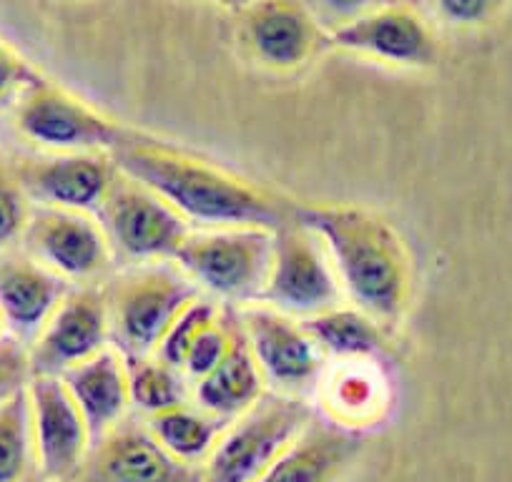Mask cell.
<instances>
[{"label":"cell","instance_id":"6da1fadb","mask_svg":"<svg viewBox=\"0 0 512 482\" xmlns=\"http://www.w3.org/2000/svg\"><path fill=\"white\" fill-rule=\"evenodd\" d=\"M111 156L121 174L149 186L186 224L277 231L294 216V204L274 191L149 134H139Z\"/></svg>","mask_w":512,"mask_h":482},{"label":"cell","instance_id":"7a4b0ae2","mask_svg":"<svg viewBox=\"0 0 512 482\" xmlns=\"http://www.w3.org/2000/svg\"><path fill=\"white\" fill-rule=\"evenodd\" d=\"M294 216L319 236L354 307L384 327L405 317L415 289V267L392 221L354 204L294 206Z\"/></svg>","mask_w":512,"mask_h":482},{"label":"cell","instance_id":"3957f363","mask_svg":"<svg viewBox=\"0 0 512 482\" xmlns=\"http://www.w3.org/2000/svg\"><path fill=\"white\" fill-rule=\"evenodd\" d=\"M11 108L16 134L51 154H113L141 134L43 76Z\"/></svg>","mask_w":512,"mask_h":482},{"label":"cell","instance_id":"277c9868","mask_svg":"<svg viewBox=\"0 0 512 482\" xmlns=\"http://www.w3.org/2000/svg\"><path fill=\"white\" fill-rule=\"evenodd\" d=\"M111 339L126 359L151 357L166 329L199 299V287L169 264H141L106 289Z\"/></svg>","mask_w":512,"mask_h":482},{"label":"cell","instance_id":"5b68a950","mask_svg":"<svg viewBox=\"0 0 512 482\" xmlns=\"http://www.w3.org/2000/svg\"><path fill=\"white\" fill-rule=\"evenodd\" d=\"M314 420L302 397L264 395L231 420L199 465L201 482H254Z\"/></svg>","mask_w":512,"mask_h":482},{"label":"cell","instance_id":"8992f818","mask_svg":"<svg viewBox=\"0 0 512 482\" xmlns=\"http://www.w3.org/2000/svg\"><path fill=\"white\" fill-rule=\"evenodd\" d=\"M274 254V231L211 229L191 234L176 254V267L211 294L229 302L262 299Z\"/></svg>","mask_w":512,"mask_h":482},{"label":"cell","instance_id":"52a82bcc","mask_svg":"<svg viewBox=\"0 0 512 482\" xmlns=\"http://www.w3.org/2000/svg\"><path fill=\"white\" fill-rule=\"evenodd\" d=\"M113 257L136 264H159L176 259L191 236L184 216L171 209L149 186L118 171L111 191L96 214Z\"/></svg>","mask_w":512,"mask_h":482},{"label":"cell","instance_id":"ba28073f","mask_svg":"<svg viewBox=\"0 0 512 482\" xmlns=\"http://www.w3.org/2000/svg\"><path fill=\"white\" fill-rule=\"evenodd\" d=\"M337 269L312 229L297 216L274 231V254L262 299L289 317L309 319L342 299Z\"/></svg>","mask_w":512,"mask_h":482},{"label":"cell","instance_id":"9c48e42d","mask_svg":"<svg viewBox=\"0 0 512 482\" xmlns=\"http://www.w3.org/2000/svg\"><path fill=\"white\" fill-rule=\"evenodd\" d=\"M236 43L262 71L299 73L329 48V33L302 0H249L236 13Z\"/></svg>","mask_w":512,"mask_h":482},{"label":"cell","instance_id":"30bf717a","mask_svg":"<svg viewBox=\"0 0 512 482\" xmlns=\"http://www.w3.org/2000/svg\"><path fill=\"white\" fill-rule=\"evenodd\" d=\"M111 319H108L106 289L96 284H78L61 299L28 349L31 377L66 375L71 367L96 357L108 347Z\"/></svg>","mask_w":512,"mask_h":482},{"label":"cell","instance_id":"8fae6325","mask_svg":"<svg viewBox=\"0 0 512 482\" xmlns=\"http://www.w3.org/2000/svg\"><path fill=\"white\" fill-rule=\"evenodd\" d=\"M23 247L28 257L68 284H93L113 262L111 244L98 219L81 211L33 206Z\"/></svg>","mask_w":512,"mask_h":482},{"label":"cell","instance_id":"7c38bea8","mask_svg":"<svg viewBox=\"0 0 512 482\" xmlns=\"http://www.w3.org/2000/svg\"><path fill=\"white\" fill-rule=\"evenodd\" d=\"M329 48L400 68H432L440 56L435 31L407 0H390L359 21L329 33Z\"/></svg>","mask_w":512,"mask_h":482},{"label":"cell","instance_id":"4fadbf2b","mask_svg":"<svg viewBox=\"0 0 512 482\" xmlns=\"http://www.w3.org/2000/svg\"><path fill=\"white\" fill-rule=\"evenodd\" d=\"M36 467L46 482H61L78 470L93 440L63 377L36 375L28 380Z\"/></svg>","mask_w":512,"mask_h":482},{"label":"cell","instance_id":"5bb4252c","mask_svg":"<svg viewBox=\"0 0 512 482\" xmlns=\"http://www.w3.org/2000/svg\"><path fill=\"white\" fill-rule=\"evenodd\" d=\"M239 329L262 370L264 382L282 395H294L312 385L322 370V349L304 324L272 307H246Z\"/></svg>","mask_w":512,"mask_h":482},{"label":"cell","instance_id":"9a60e30c","mask_svg":"<svg viewBox=\"0 0 512 482\" xmlns=\"http://www.w3.org/2000/svg\"><path fill=\"white\" fill-rule=\"evenodd\" d=\"M61 482H201V470L169 455L146 425L121 422Z\"/></svg>","mask_w":512,"mask_h":482},{"label":"cell","instance_id":"2e32d148","mask_svg":"<svg viewBox=\"0 0 512 482\" xmlns=\"http://www.w3.org/2000/svg\"><path fill=\"white\" fill-rule=\"evenodd\" d=\"M16 174L36 206L98 214L118 169L111 154H51L26 159Z\"/></svg>","mask_w":512,"mask_h":482},{"label":"cell","instance_id":"e0dca14e","mask_svg":"<svg viewBox=\"0 0 512 482\" xmlns=\"http://www.w3.org/2000/svg\"><path fill=\"white\" fill-rule=\"evenodd\" d=\"M362 455V432L312 420L254 482H344Z\"/></svg>","mask_w":512,"mask_h":482},{"label":"cell","instance_id":"ac0fdd59","mask_svg":"<svg viewBox=\"0 0 512 482\" xmlns=\"http://www.w3.org/2000/svg\"><path fill=\"white\" fill-rule=\"evenodd\" d=\"M71 284L28 254H0V319L16 337H36Z\"/></svg>","mask_w":512,"mask_h":482},{"label":"cell","instance_id":"d6986e66","mask_svg":"<svg viewBox=\"0 0 512 482\" xmlns=\"http://www.w3.org/2000/svg\"><path fill=\"white\" fill-rule=\"evenodd\" d=\"M61 377L86 420L93 442L121 425L131 407V385L128 362L116 347H106Z\"/></svg>","mask_w":512,"mask_h":482},{"label":"cell","instance_id":"ffe728a7","mask_svg":"<svg viewBox=\"0 0 512 482\" xmlns=\"http://www.w3.org/2000/svg\"><path fill=\"white\" fill-rule=\"evenodd\" d=\"M264 375L241 329L234 332L229 352L206 377L196 380L194 405L219 420H236L264 397Z\"/></svg>","mask_w":512,"mask_h":482},{"label":"cell","instance_id":"44dd1931","mask_svg":"<svg viewBox=\"0 0 512 482\" xmlns=\"http://www.w3.org/2000/svg\"><path fill=\"white\" fill-rule=\"evenodd\" d=\"M302 324L322 352L334 354L344 362L369 359L374 354H382L387 347L384 324H379L377 319L357 307H339L337 304L327 312L302 319Z\"/></svg>","mask_w":512,"mask_h":482},{"label":"cell","instance_id":"7402d4cb","mask_svg":"<svg viewBox=\"0 0 512 482\" xmlns=\"http://www.w3.org/2000/svg\"><path fill=\"white\" fill-rule=\"evenodd\" d=\"M226 425V420H219L196 405L191 407L189 402L146 420L149 432L169 455L196 467L209 457Z\"/></svg>","mask_w":512,"mask_h":482},{"label":"cell","instance_id":"603a6c76","mask_svg":"<svg viewBox=\"0 0 512 482\" xmlns=\"http://www.w3.org/2000/svg\"><path fill=\"white\" fill-rule=\"evenodd\" d=\"M36 467L33 450L31 405L28 392H18L0 400V482H26Z\"/></svg>","mask_w":512,"mask_h":482},{"label":"cell","instance_id":"cb8c5ba5","mask_svg":"<svg viewBox=\"0 0 512 482\" xmlns=\"http://www.w3.org/2000/svg\"><path fill=\"white\" fill-rule=\"evenodd\" d=\"M128 385H131V405L139 407L149 417L186 405V382L179 370L161 362L159 357L126 359Z\"/></svg>","mask_w":512,"mask_h":482},{"label":"cell","instance_id":"d4e9b609","mask_svg":"<svg viewBox=\"0 0 512 482\" xmlns=\"http://www.w3.org/2000/svg\"><path fill=\"white\" fill-rule=\"evenodd\" d=\"M327 405L332 410L334 425L347 427V430H357L364 422H374L382 407L377 377L367 375L357 365L344 367L329 382Z\"/></svg>","mask_w":512,"mask_h":482},{"label":"cell","instance_id":"484cf974","mask_svg":"<svg viewBox=\"0 0 512 482\" xmlns=\"http://www.w3.org/2000/svg\"><path fill=\"white\" fill-rule=\"evenodd\" d=\"M216 319H219L216 304L206 302V299H194V302L171 322V327L166 329L164 339H161L154 357H159L161 362H166V365L174 367V370L184 372V362L191 344H194L196 337H199L211 322H216Z\"/></svg>","mask_w":512,"mask_h":482},{"label":"cell","instance_id":"4316f807","mask_svg":"<svg viewBox=\"0 0 512 482\" xmlns=\"http://www.w3.org/2000/svg\"><path fill=\"white\" fill-rule=\"evenodd\" d=\"M33 201L28 199L16 166L0 164V254L11 252L28 229Z\"/></svg>","mask_w":512,"mask_h":482},{"label":"cell","instance_id":"83f0119b","mask_svg":"<svg viewBox=\"0 0 512 482\" xmlns=\"http://www.w3.org/2000/svg\"><path fill=\"white\" fill-rule=\"evenodd\" d=\"M236 329H229L224 322H211L204 332L196 337V342L191 344L189 354H186L184 372L191 380H201V377L209 375L221 359L229 352L231 342H234Z\"/></svg>","mask_w":512,"mask_h":482},{"label":"cell","instance_id":"f1b7e54d","mask_svg":"<svg viewBox=\"0 0 512 482\" xmlns=\"http://www.w3.org/2000/svg\"><path fill=\"white\" fill-rule=\"evenodd\" d=\"M38 78H41V73L6 38L0 36V111L6 106H13L16 98Z\"/></svg>","mask_w":512,"mask_h":482},{"label":"cell","instance_id":"f546056e","mask_svg":"<svg viewBox=\"0 0 512 482\" xmlns=\"http://www.w3.org/2000/svg\"><path fill=\"white\" fill-rule=\"evenodd\" d=\"M302 3L317 18L324 31L334 33L349 23L359 21L367 13L377 11L379 6L390 3V0H302Z\"/></svg>","mask_w":512,"mask_h":482},{"label":"cell","instance_id":"4dcf8cb0","mask_svg":"<svg viewBox=\"0 0 512 482\" xmlns=\"http://www.w3.org/2000/svg\"><path fill=\"white\" fill-rule=\"evenodd\" d=\"M437 16L455 28H475L490 21L507 0H432Z\"/></svg>","mask_w":512,"mask_h":482},{"label":"cell","instance_id":"1f68e13d","mask_svg":"<svg viewBox=\"0 0 512 482\" xmlns=\"http://www.w3.org/2000/svg\"><path fill=\"white\" fill-rule=\"evenodd\" d=\"M31 380L28 349L18 339L0 337V400L18 392Z\"/></svg>","mask_w":512,"mask_h":482},{"label":"cell","instance_id":"d6a6232c","mask_svg":"<svg viewBox=\"0 0 512 482\" xmlns=\"http://www.w3.org/2000/svg\"><path fill=\"white\" fill-rule=\"evenodd\" d=\"M206 3H214V6L224 8V11H231V13H239L241 8L249 3V0H206Z\"/></svg>","mask_w":512,"mask_h":482},{"label":"cell","instance_id":"836d02e7","mask_svg":"<svg viewBox=\"0 0 512 482\" xmlns=\"http://www.w3.org/2000/svg\"><path fill=\"white\" fill-rule=\"evenodd\" d=\"M56 3H83V0H56Z\"/></svg>","mask_w":512,"mask_h":482}]
</instances>
